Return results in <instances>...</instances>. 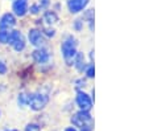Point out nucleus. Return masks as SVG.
<instances>
[{
	"label": "nucleus",
	"mask_w": 149,
	"mask_h": 131,
	"mask_svg": "<svg viewBox=\"0 0 149 131\" xmlns=\"http://www.w3.org/2000/svg\"><path fill=\"white\" fill-rule=\"evenodd\" d=\"M87 3L88 0H69V9H70V12L75 13V12L82 11Z\"/></svg>",
	"instance_id": "10"
},
{
	"label": "nucleus",
	"mask_w": 149,
	"mask_h": 131,
	"mask_svg": "<svg viewBox=\"0 0 149 131\" xmlns=\"http://www.w3.org/2000/svg\"><path fill=\"white\" fill-rule=\"evenodd\" d=\"M71 123L75 128H81V130H90L91 126H93L94 120L93 117H91L90 111H83L79 110L78 113L73 115L71 118Z\"/></svg>",
	"instance_id": "1"
},
{
	"label": "nucleus",
	"mask_w": 149,
	"mask_h": 131,
	"mask_svg": "<svg viewBox=\"0 0 149 131\" xmlns=\"http://www.w3.org/2000/svg\"><path fill=\"white\" fill-rule=\"evenodd\" d=\"M77 105L79 106V109L83 111H90L93 107V99L88 97L86 93L83 91H79L78 95H77Z\"/></svg>",
	"instance_id": "5"
},
{
	"label": "nucleus",
	"mask_w": 149,
	"mask_h": 131,
	"mask_svg": "<svg viewBox=\"0 0 149 131\" xmlns=\"http://www.w3.org/2000/svg\"><path fill=\"white\" fill-rule=\"evenodd\" d=\"M44 20H45L48 24H53V23L57 21V15L54 13V12H46Z\"/></svg>",
	"instance_id": "11"
},
{
	"label": "nucleus",
	"mask_w": 149,
	"mask_h": 131,
	"mask_svg": "<svg viewBox=\"0 0 149 131\" xmlns=\"http://www.w3.org/2000/svg\"><path fill=\"white\" fill-rule=\"evenodd\" d=\"M8 37H9V29H1L0 28V43L6 44L7 41H8Z\"/></svg>",
	"instance_id": "12"
},
{
	"label": "nucleus",
	"mask_w": 149,
	"mask_h": 131,
	"mask_svg": "<svg viewBox=\"0 0 149 131\" xmlns=\"http://www.w3.org/2000/svg\"><path fill=\"white\" fill-rule=\"evenodd\" d=\"M7 131H17V130H7Z\"/></svg>",
	"instance_id": "17"
},
{
	"label": "nucleus",
	"mask_w": 149,
	"mask_h": 131,
	"mask_svg": "<svg viewBox=\"0 0 149 131\" xmlns=\"http://www.w3.org/2000/svg\"><path fill=\"white\" fill-rule=\"evenodd\" d=\"M8 44H11L16 50H23L24 46H25V40H24L23 34L20 33L19 31H12L9 32V37H8Z\"/></svg>",
	"instance_id": "4"
},
{
	"label": "nucleus",
	"mask_w": 149,
	"mask_h": 131,
	"mask_svg": "<svg viewBox=\"0 0 149 131\" xmlns=\"http://www.w3.org/2000/svg\"><path fill=\"white\" fill-rule=\"evenodd\" d=\"M16 24V19L12 13H6L0 19V28L1 29H9Z\"/></svg>",
	"instance_id": "7"
},
{
	"label": "nucleus",
	"mask_w": 149,
	"mask_h": 131,
	"mask_svg": "<svg viewBox=\"0 0 149 131\" xmlns=\"http://www.w3.org/2000/svg\"><path fill=\"white\" fill-rule=\"evenodd\" d=\"M29 41H31L32 45L38 46V48H41L44 45V43H45L44 37H42V33L40 31H37V29H32L29 32Z\"/></svg>",
	"instance_id": "6"
},
{
	"label": "nucleus",
	"mask_w": 149,
	"mask_h": 131,
	"mask_svg": "<svg viewBox=\"0 0 149 131\" xmlns=\"http://www.w3.org/2000/svg\"><path fill=\"white\" fill-rule=\"evenodd\" d=\"M25 131H40V127L37 125H28L25 127Z\"/></svg>",
	"instance_id": "13"
},
{
	"label": "nucleus",
	"mask_w": 149,
	"mask_h": 131,
	"mask_svg": "<svg viewBox=\"0 0 149 131\" xmlns=\"http://www.w3.org/2000/svg\"><path fill=\"white\" fill-rule=\"evenodd\" d=\"M61 49H62V54H63L65 61L69 64V65H71L74 61V56H75V53H77L75 40H74L73 37H68V39L62 43Z\"/></svg>",
	"instance_id": "2"
},
{
	"label": "nucleus",
	"mask_w": 149,
	"mask_h": 131,
	"mask_svg": "<svg viewBox=\"0 0 149 131\" xmlns=\"http://www.w3.org/2000/svg\"><path fill=\"white\" fill-rule=\"evenodd\" d=\"M48 101H49L48 95L42 94V93H34V94L28 95L26 106H29L32 110L38 111V110H41V109L45 107L46 103H48Z\"/></svg>",
	"instance_id": "3"
},
{
	"label": "nucleus",
	"mask_w": 149,
	"mask_h": 131,
	"mask_svg": "<svg viewBox=\"0 0 149 131\" xmlns=\"http://www.w3.org/2000/svg\"><path fill=\"white\" fill-rule=\"evenodd\" d=\"M87 76L88 77H93L94 76V70H93V66H90V69L87 70Z\"/></svg>",
	"instance_id": "15"
},
{
	"label": "nucleus",
	"mask_w": 149,
	"mask_h": 131,
	"mask_svg": "<svg viewBox=\"0 0 149 131\" xmlns=\"http://www.w3.org/2000/svg\"><path fill=\"white\" fill-rule=\"evenodd\" d=\"M13 11L17 16H24L28 11V0H16L13 3Z\"/></svg>",
	"instance_id": "8"
},
{
	"label": "nucleus",
	"mask_w": 149,
	"mask_h": 131,
	"mask_svg": "<svg viewBox=\"0 0 149 131\" xmlns=\"http://www.w3.org/2000/svg\"><path fill=\"white\" fill-rule=\"evenodd\" d=\"M33 58L36 60V62L44 64V62H48L50 56H49V52L45 50V49H37V50L33 52Z\"/></svg>",
	"instance_id": "9"
},
{
	"label": "nucleus",
	"mask_w": 149,
	"mask_h": 131,
	"mask_svg": "<svg viewBox=\"0 0 149 131\" xmlns=\"http://www.w3.org/2000/svg\"><path fill=\"white\" fill-rule=\"evenodd\" d=\"M65 131H78V130H77V128H75V127H74V126H73V127H68V128H66Z\"/></svg>",
	"instance_id": "16"
},
{
	"label": "nucleus",
	"mask_w": 149,
	"mask_h": 131,
	"mask_svg": "<svg viewBox=\"0 0 149 131\" xmlns=\"http://www.w3.org/2000/svg\"><path fill=\"white\" fill-rule=\"evenodd\" d=\"M7 73V66L4 65V62L0 60V74H6Z\"/></svg>",
	"instance_id": "14"
}]
</instances>
